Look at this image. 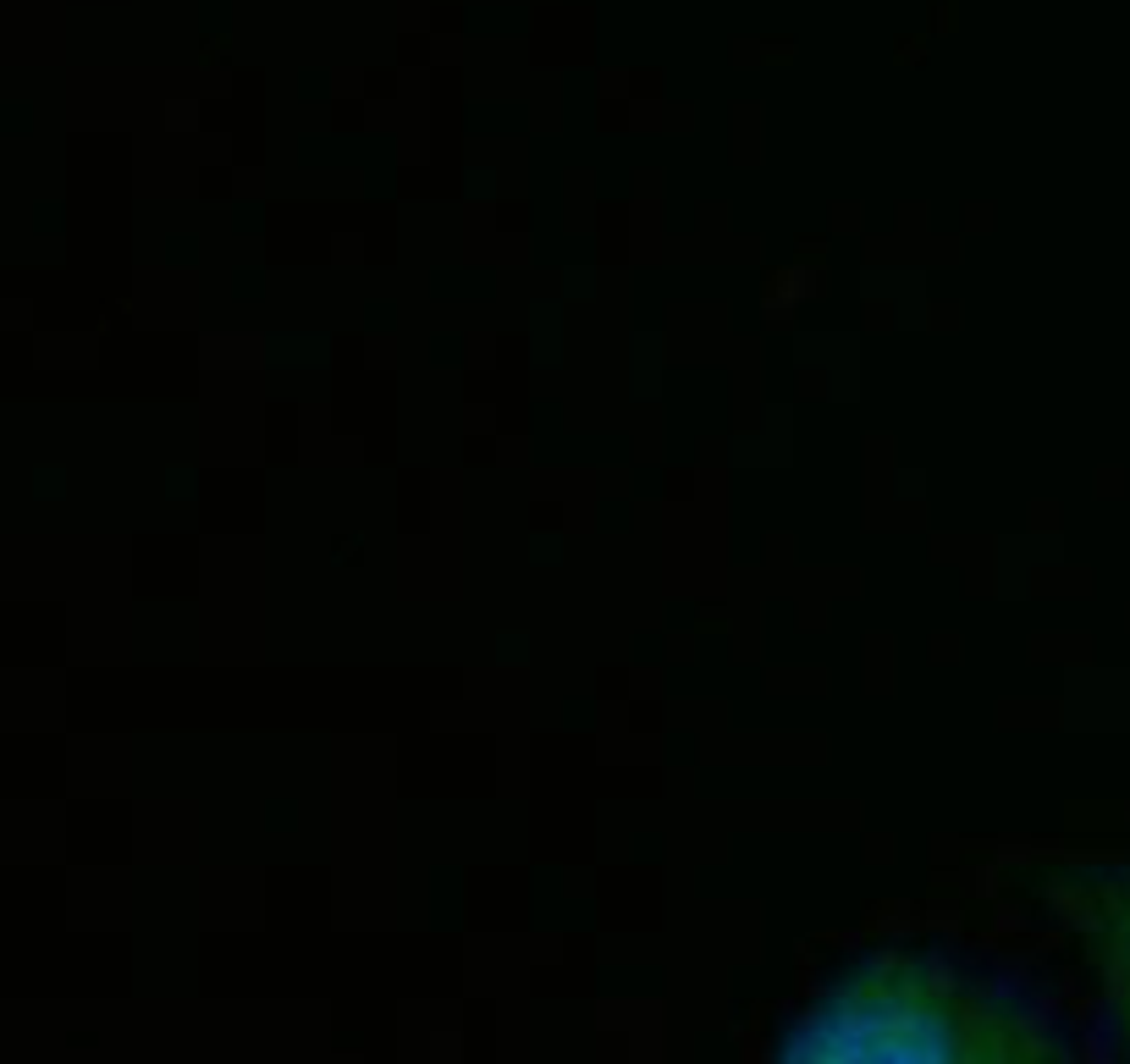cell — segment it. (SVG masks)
I'll list each match as a JSON object with an SVG mask.
<instances>
[{
  "label": "cell",
  "instance_id": "1",
  "mask_svg": "<svg viewBox=\"0 0 1130 1064\" xmlns=\"http://www.w3.org/2000/svg\"><path fill=\"white\" fill-rule=\"evenodd\" d=\"M1125 993H1130V954H1125Z\"/></svg>",
  "mask_w": 1130,
  "mask_h": 1064
}]
</instances>
